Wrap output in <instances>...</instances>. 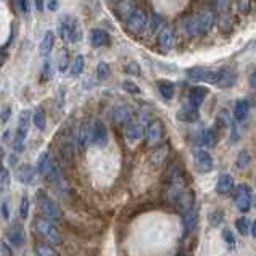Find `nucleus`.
<instances>
[{
	"instance_id": "obj_59",
	"label": "nucleus",
	"mask_w": 256,
	"mask_h": 256,
	"mask_svg": "<svg viewBox=\"0 0 256 256\" xmlns=\"http://www.w3.org/2000/svg\"><path fill=\"white\" fill-rule=\"evenodd\" d=\"M5 60H7V57H5L3 53H0V65H3V63H5Z\"/></svg>"
},
{
	"instance_id": "obj_49",
	"label": "nucleus",
	"mask_w": 256,
	"mask_h": 256,
	"mask_svg": "<svg viewBox=\"0 0 256 256\" xmlns=\"http://www.w3.org/2000/svg\"><path fill=\"white\" fill-rule=\"evenodd\" d=\"M221 221H222V213H221V211H215V213H211V216H210V222H211V224L218 225Z\"/></svg>"
},
{
	"instance_id": "obj_26",
	"label": "nucleus",
	"mask_w": 256,
	"mask_h": 256,
	"mask_svg": "<svg viewBox=\"0 0 256 256\" xmlns=\"http://www.w3.org/2000/svg\"><path fill=\"white\" fill-rule=\"evenodd\" d=\"M52 164L53 163L50 160V153H48V151L40 153L39 160H37V171L42 176H45V178H47V174L50 173V169H52Z\"/></svg>"
},
{
	"instance_id": "obj_23",
	"label": "nucleus",
	"mask_w": 256,
	"mask_h": 256,
	"mask_svg": "<svg viewBox=\"0 0 256 256\" xmlns=\"http://www.w3.org/2000/svg\"><path fill=\"white\" fill-rule=\"evenodd\" d=\"M178 118L179 121H184V123H193V121L198 119V110L190 105L182 107L178 113Z\"/></svg>"
},
{
	"instance_id": "obj_54",
	"label": "nucleus",
	"mask_w": 256,
	"mask_h": 256,
	"mask_svg": "<svg viewBox=\"0 0 256 256\" xmlns=\"http://www.w3.org/2000/svg\"><path fill=\"white\" fill-rule=\"evenodd\" d=\"M230 127H232V140H237L239 139V129H237V124L232 123L230 124Z\"/></svg>"
},
{
	"instance_id": "obj_30",
	"label": "nucleus",
	"mask_w": 256,
	"mask_h": 256,
	"mask_svg": "<svg viewBox=\"0 0 256 256\" xmlns=\"http://www.w3.org/2000/svg\"><path fill=\"white\" fill-rule=\"evenodd\" d=\"M36 256H60L57 253V250L50 247L45 242H39L36 243Z\"/></svg>"
},
{
	"instance_id": "obj_36",
	"label": "nucleus",
	"mask_w": 256,
	"mask_h": 256,
	"mask_svg": "<svg viewBox=\"0 0 256 256\" xmlns=\"http://www.w3.org/2000/svg\"><path fill=\"white\" fill-rule=\"evenodd\" d=\"M84 57L82 55H77V57L74 58V62H73V66H71V74L73 76H79L81 73L84 71Z\"/></svg>"
},
{
	"instance_id": "obj_4",
	"label": "nucleus",
	"mask_w": 256,
	"mask_h": 256,
	"mask_svg": "<svg viewBox=\"0 0 256 256\" xmlns=\"http://www.w3.org/2000/svg\"><path fill=\"white\" fill-rule=\"evenodd\" d=\"M36 229H37V232L44 237L47 242L55 243V245H58V243L63 242V237H62V234H60V230L55 227L48 219L39 218L37 221H36Z\"/></svg>"
},
{
	"instance_id": "obj_57",
	"label": "nucleus",
	"mask_w": 256,
	"mask_h": 256,
	"mask_svg": "<svg viewBox=\"0 0 256 256\" xmlns=\"http://www.w3.org/2000/svg\"><path fill=\"white\" fill-rule=\"evenodd\" d=\"M250 234H252L255 239H256V219H255L253 224H252V230H250Z\"/></svg>"
},
{
	"instance_id": "obj_56",
	"label": "nucleus",
	"mask_w": 256,
	"mask_h": 256,
	"mask_svg": "<svg viewBox=\"0 0 256 256\" xmlns=\"http://www.w3.org/2000/svg\"><path fill=\"white\" fill-rule=\"evenodd\" d=\"M34 3H36V8L42 11V8H44V0H34Z\"/></svg>"
},
{
	"instance_id": "obj_11",
	"label": "nucleus",
	"mask_w": 256,
	"mask_h": 256,
	"mask_svg": "<svg viewBox=\"0 0 256 256\" xmlns=\"http://www.w3.org/2000/svg\"><path fill=\"white\" fill-rule=\"evenodd\" d=\"M163 124H161V121H151V123L147 126V131H145V134H147V142L150 147H155V145L160 142V140L163 139Z\"/></svg>"
},
{
	"instance_id": "obj_24",
	"label": "nucleus",
	"mask_w": 256,
	"mask_h": 256,
	"mask_svg": "<svg viewBox=\"0 0 256 256\" xmlns=\"http://www.w3.org/2000/svg\"><path fill=\"white\" fill-rule=\"evenodd\" d=\"M250 113V102L242 99V100H237L235 102V108H234V116L235 121H243Z\"/></svg>"
},
{
	"instance_id": "obj_28",
	"label": "nucleus",
	"mask_w": 256,
	"mask_h": 256,
	"mask_svg": "<svg viewBox=\"0 0 256 256\" xmlns=\"http://www.w3.org/2000/svg\"><path fill=\"white\" fill-rule=\"evenodd\" d=\"M235 73L232 70L229 68H222L221 70V79H219V87H232V85L235 84Z\"/></svg>"
},
{
	"instance_id": "obj_17",
	"label": "nucleus",
	"mask_w": 256,
	"mask_h": 256,
	"mask_svg": "<svg viewBox=\"0 0 256 256\" xmlns=\"http://www.w3.org/2000/svg\"><path fill=\"white\" fill-rule=\"evenodd\" d=\"M158 44L163 50H169L174 45V29L171 26H161L160 34H158Z\"/></svg>"
},
{
	"instance_id": "obj_46",
	"label": "nucleus",
	"mask_w": 256,
	"mask_h": 256,
	"mask_svg": "<svg viewBox=\"0 0 256 256\" xmlns=\"http://www.w3.org/2000/svg\"><path fill=\"white\" fill-rule=\"evenodd\" d=\"M218 123L224 126V127H227L230 126V118H229V113L225 111V110H222L221 113H219V116H218Z\"/></svg>"
},
{
	"instance_id": "obj_32",
	"label": "nucleus",
	"mask_w": 256,
	"mask_h": 256,
	"mask_svg": "<svg viewBox=\"0 0 256 256\" xmlns=\"http://www.w3.org/2000/svg\"><path fill=\"white\" fill-rule=\"evenodd\" d=\"M168 151H169L168 145H164V147H160V148L153 150V153H151V161H153L155 164H161L164 160H166Z\"/></svg>"
},
{
	"instance_id": "obj_6",
	"label": "nucleus",
	"mask_w": 256,
	"mask_h": 256,
	"mask_svg": "<svg viewBox=\"0 0 256 256\" xmlns=\"http://www.w3.org/2000/svg\"><path fill=\"white\" fill-rule=\"evenodd\" d=\"M147 23H148L147 11L137 7L126 20V28H127V31L132 34H140L145 29V26H147Z\"/></svg>"
},
{
	"instance_id": "obj_50",
	"label": "nucleus",
	"mask_w": 256,
	"mask_h": 256,
	"mask_svg": "<svg viewBox=\"0 0 256 256\" xmlns=\"http://www.w3.org/2000/svg\"><path fill=\"white\" fill-rule=\"evenodd\" d=\"M10 114H11V108L10 107H5L2 110V113H0V121H2V124L7 123V121L10 119Z\"/></svg>"
},
{
	"instance_id": "obj_33",
	"label": "nucleus",
	"mask_w": 256,
	"mask_h": 256,
	"mask_svg": "<svg viewBox=\"0 0 256 256\" xmlns=\"http://www.w3.org/2000/svg\"><path fill=\"white\" fill-rule=\"evenodd\" d=\"M235 225H237V230H239L242 235H248L250 230H252V222H250L245 216H242V218L237 219Z\"/></svg>"
},
{
	"instance_id": "obj_35",
	"label": "nucleus",
	"mask_w": 256,
	"mask_h": 256,
	"mask_svg": "<svg viewBox=\"0 0 256 256\" xmlns=\"http://www.w3.org/2000/svg\"><path fill=\"white\" fill-rule=\"evenodd\" d=\"M250 161H252V156H250V153L247 150H242L239 153V156H237L235 166H237V169H245V168H248Z\"/></svg>"
},
{
	"instance_id": "obj_60",
	"label": "nucleus",
	"mask_w": 256,
	"mask_h": 256,
	"mask_svg": "<svg viewBox=\"0 0 256 256\" xmlns=\"http://www.w3.org/2000/svg\"><path fill=\"white\" fill-rule=\"evenodd\" d=\"M255 206H256V198H255Z\"/></svg>"
},
{
	"instance_id": "obj_13",
	"label": "nucleus",
	"mask_w": 256,
	"mask_h": 256,
	"mask_svg": "<svg viewBox=\"0 0 256 256\" xmlns=\"http://www.w3.org/2000/svg\"><path fill=\"white\" fill-rule=\"evenodd\" d=\"M124 134H126V139L129 140L131 144L139 142V140L142 139V137H144V134H145L144 124H142V123H139V121H131V123H127V124H126Z\"/></svg>"
},
{
	"instance_id": "obj_51",
	"label": "nucleus",
	"mask_w": 256,
	"mask_h": 256,
	"mask_svg": "<svg viewBox=\"0 0 256 256\" xmlns=\"http://www.w3.org/2000/svg\"><path fill=\"white\" fill-rule=\"evenodd\" d=\"M0 255H2V256H13V253H11L10 247H8L3 240L0 242Z\"/></svg>"
},
{
	"instance_id": "obj_29",
	"label": "nucleus",
	"mask_w": 256,
	"mask_h": 256,
	"mask_svg": "<svg viewBox=\"0 0 256 256\" xmlns=\"http://www.w3.org/2000/svg\"><path fill=\"white\" fill-rule=\"evenodd\" d=\"M184 225H185V230L187 232H190V230L195 229V225H197V221H198V215H197V210L192 208L190 211L184 213Z\"/></svg>"
},
{
	"instance_id": "obj_44",
	"label": "nucleus",
	"mask_w": 256,
	"mask_h": 256,
	"mask_svg": "<svg viewBox=\"0 0 256 256\" xmlns=\"http://www.w3.org/2000/svg\"><path fill=\"white\" fill-rule=\"evenodd\" d=\"M20 215L23 219H26L28 215H29V198L26 197V195H23L21 198V203H20Z\"/></svg>"
},
{
	"instance_id": "obj_8",
	"label": "nucleus",
	"mask_w": 256,
	"mask_h": 256,
	"mask_svg": "<svg viewBox=\"0 0 256 256\" xmlns=\"http://www.w3.org/2000/svg\"><path fill=\"white\" fill-rule=\"evenodd\" d=\"M193 164H195V168H197L198 173H210L213 166H215L211 155L206 150H202V148L193 150Z\"/></svg>"
},
{
	"instance_id": "obj_31",
	"label": "nucleus",
	"mask_w": 256,
	"mask_h": 256,
	"mask_svg": "<svg viewBox=\"0 0 256 256\" xmlns=\"http://www.w3.org/2000/svg\"><path fill=\"white\" fill-rule=\"evenodd\" d=\"M158 90H160L163 99H166V100H171L174 97V84L169 82V81L158 82Z\"/></svg>"
},
{
	"instance_id": "obj_41",
	"label": "nucleus",
	"mask_w": 256,
	"mask_h": 256,
	"mask_svg": "<svg viewBox=\"0 0 256 256\" xmlns=\"http://www.w3.org/2000/svg\"><path fill=\"white\" fill-rule=\"evenodd\" d=\"M218 24H219V28H221L222 31H227V29L232 26V20H230V15L227 13V11H225V13H219Z\"/></svg>"
},
{
	"instance_id": "obj_21",
	"label": "nucleus",
	"mask_w": 256,
	"mask_h": 256,
	"mask_svg": "<svg viewBox=\"0 0 256 256\" xmlns=\"http://www.w3.org/2000/svg\"><path fill=\"white\" fill-rule=\"evenodd\" d=\"M89 40H90V45L99 48V47L107 45L110 37L103 29H92V31H90V36H89Z\"/></svg>"
},
{
	"instance_id": "obj_22",
	"label": "nucleus",
	"mask_w": 256,
	"mask_h": 256,
	"mask_svg": "<svg viewBox=\"0 0 256 256\" xmlns=\"http://www.w3.org/2000/svg\"><path fill=\"white\" fill-rule=\"evenodd\" d=\"M182 29L187 36H200V29H198V20H197V15L193 16H187L184 21H182Z\"/></svg>"
},
{
	"instance_id": "obj_19",
	"label": "nucleus",
	"mask_w": 256,
	"mask_h": 256,
	"mask_svg": "<svg viewBox=\"0 0 256 256\" xmlns=\"http://www.w3.org/2000/svg\"><path fill=\"white\" fill-rule=\"evenodd\" d=\"M16 178H18V181L26 185L33 184L36 179V169L31 166V164H23V166H20L16 171Z\"/></svg>"
},
{
	"instance_id": "obj_55",
	"label": "nucleus",
	"mask_w": 256,
	"mask_h": 256,
	"mask_svg": "<svg viewBox=\"0 0 256 256\" xmlns=\"http://www.w3.org/2000/svg\"><path fill=\"white\" fill-rule=\"evenodd\" d=\"M2 216L8 219V203H2Z\"/></svg>"
},
{
	"instance_id": "obj_27",
	"label": "nucleus",
	"mask_w": 256,
	"mask_h": 256,
	"mask_svg": "<svg viewBox=\"0 0 256 256\" xmlns=\"http://www.w3.org/2000/svg\"><path fill=\"white\" fill-rule=\"evenodd\" d=\"M53 42H55V36H53V33H52V31H47L45 36H44V39H42V42H40V45H39V52H40L42 57H47V55L52 52Z\"/></svg>"
},
{
	"instance_id": "obj_37",
	"label": "nucleus",
	"mask_w": 256,
	"mask_h": 256,
	"mask_svg": "<svg viewBox=\"0 0 256 256\" xmlns=\"http://www.w3.org/2000/svg\"><path fill=\"white\" fill-rule=\"evenodd\" d=\"M68 65H70V53L66 48H63L62 52H60V57H58V70L65 73L68 70Z\"/></svg>"
},
{
	"instance_id": "obj_1",
	"label": "nucleus",
	"mask_w": 256,
	"mask_h": 256,
	"mask_svg": "<svg viewBox=\"0 0 256 256\" xmlns=\"http://www.w3.org/2000/svg\"><path fill=\"white\" fill-rule=\"evenodd\" d=\"M58 34L63 42H79L82 39V28L76 18L63 15L58 21Z\"/></svg>"
},
{
	"instance_id": "obj_10",
	"label": "nucleus",
	"mask_w": 256,
	"mask_h": 256,
	"mask_svg": "<svg viewBox=\"0 0 256 256\" xmlns=\"http://www.w3.org/2000/svg\"><path fill=\"white\" fill-rule=\"evenodd\" d=\"M7 240H10L11 245L23 247L26 243V232H24L21 224H11L7 229Z\"/></svg>"
},
{
	"instance_id": "obj_34",
	"label": "nucleus",
	"mask_w": 256,
	"mask_h": 256,
	"mask_svg": "<svg viewBox=\"0 0 256 256\" xmlns=\"http://www.w3.org/2000/svg\"><path fill=\"white\" fill-rule=\"evenodd\" d=\"M202 144L205 147H215L216 144V134L215 129H205L202 134Z\"/></svg>"
},
{
	"instance_id": "obj_3",
	"label": "nucleus",
	"mask_w": 256,
	"mask_h": 256,
	"mask_svg": "<svg viewBox=\"0 0 256 256\" xmlns=\"http://www.w3.org/2000/svg\"><path fill=\"white\" fill-rule=\"evenodd\" d=\"M187 77L193 82H208V84H219L221 79V70H210V68H190L187 71Z\"/></svg>"
},
{
	"instance_id": "obj_39",
	"label": "nucleus",
	"mask_w": 256,
	"mask_h": 256,
	"mask_svg": "<svg viewBox=\"0 0 256 256\" xmlns=\"http://www.w3.org/2000/svg\"><path fill=\"white\" fill-rule=\"evenodd\" d=\"M33 123L36 124V127H37L39 131H44L45 129V113L42 111V110H37V111L34 113Z\"/></svg>"
},
{
	"instance_id": "obj_42",
	"label": "nucleus",
	"mask_w": 256,
	"mask_h": 256,
	"mask_svg": "<svg viewBox=\"0 0 256 256\" xmlns=\"http://www.w3.org/2000/svg\"><path fill=\"white\" fill-rule=\"evenodd\" d=\"M52 77V63L50 62H45L44 68H42V73H40V81L42 82H48Z\"/></svg>"
},
{
	"instance_id": "obj_53",
	"label": "nucleus",
	"mask_w": 256,
	"mask_h": 256,
	"mask_svg": "<svg viewBox=\"0 0 256 256\" xmlns=\"http://www.w3.org/2000/svg\"><path fill=\"white\" fill-rule=\"evenodd\" d=\"M48 10H58V0H48Z\"/></svg>"
},
{
	"instance_id": "obj_25",
	"label": "nucleus",
	"mask_w": 256,
	"mask_h": 256,
	"mask_svg": "<svg viewBox=\"0 0 256 256\" xmlns=\"http://www.w3.org/2000/svg\"><path fill=\"white\" fill-rule=\"evenodd\" d=\"M136 8H137L136 0H121V2L118 3V7H116V11H118V15L121 18H126V20H127V18H129V15Z\"/></svg>"
},
{
	"instance_id": "obj_12",
	"label": "nucleus",
	"mask_w": 256,
	"mask_h": 256,
	"mask_svg": "<svg viewBox=\"0 0 256 256\" xmlns=\"http://www.w3.org/2000/svg\"><path fill=\"white\" fill-rule=\"evenodd\" d=\"M92 142L97 147H105L108 144V131L102 121H95L92 124Z\"/></svg>"
},
{
	"instance_id": "obj_14",
	"label": "nucleus",
	"mask_w": 256,
	"mask_h": 256,
	"mask_svg": "<svg viewBox=\"0 0 256 256\" xmlns=\"http://www.w3.org/2000/svg\"><path fill=\"white\" fill-rule=\"evenodd\" d=\"M198 20V29H200V36L202 34H208L213 26H215V13L211 10H203L202 13L197 15Z\"/></svg>"
},
{
	"instance_id": "obj_5",
	"label": "nucleus",
	"mask_w": 256,
	"mask_h": 256,
	"mask_svg": "<svg viewBox=\"0 0 256 256\" xmlns=\"http://www.w3.org/2000/svg\"><path fill=\"white\" fill-rule=\"evenodd\" d=\"M29 121H31V113L29 110H23L18 118V127H16V137H15V150L23 151L24 148V140L28 137L29 132Z\"/></svg>"
},
{
	"instance_id": "obj_15",
	"label": "nucleus",
	"mask_w": 256,
	"mask_h": 256,
	"mask_svg": "<svg viewBox=\"0 0 256 256\" xmlns=\"http://www.w3.org/2000/svg\"><path fill=\"white\" fill-rule=\"evenodd\" d=\"M132 116H134L132 110H131V107H127V105H118V107H114L113 113H111V118H113V121L116 124H127V123H131Z\"/></svg>"
},
{
	"instance_id": "obj_40",
	"label": "nucleus",
	"mask_w": 256,
	"mask_h": 256,
	"mask_svg": "<svg viewBox=\"0 0 256 256\" xmlns=\"http://www.w3.org/2000/svg\"><path fill=\"white\" fill-rule=\"evenodd\" d=\"M111 74V68H110V65L105 63V62H100L97 65V77L99 79H107Z\"/></svg>"
},
{
	"instance_id": "obj_38",
	"label": "nucleus",
	"mask_w": 256,
	"mask_h": 256,
	"mask_svg": "<svg viewBox=\"0 0 256 256\" xmlns=\"http://www.w3.org/2000/svg\"><path fill=\"white\" fill-rule=\"evenodd\" d=\"M10 185V173L7 168L0 166V192L7 190Z\"/></svg>"
},
{
	"instance_id": "obj_48",
	"label": "nucleus",
	"mask_w": 256,
	"mask_h": 256,
	"mask_svg": "<svg viewBox=\"0 0 256 256\" xmlns=\"http://www.w3.org/2000/svg\"><path fill=\"white\" fill-rule=\"evenodd\" d=\"M222 239H224L225 243H229V245H234V242H235L234 235H232V232H230L229 229H224L222 230Z\"/></svg>"
},
{
	"instance_id": "obj_20",
	"label": "nucleus",
	"mask_w": 256,
	"mask_h": 256,
	"mask_svg": "<svg viewBox=\"0 0 256 256\" xmlns=\"http://www.w3.org/2000/svg\"><path fill=\"white\" fill-rule=\"evenodd\" d=\"M234 188V178L230 174H221L216 184V192L219 195H227Z\"/></svg>"
},
{
	"instance_id": "obj_43",
	"label": "nucleus",
	"mask_w": 256,
	"mask_h": 256,
	"mask_svg": "<svg viewBox=\"0 0 256 256\" xmlns=\"http://www.w3.org/2000/svg\"><path fill=\"white\" fill-rule=\"evenodd\" d=\"M123 89L126 90V92H129L132 95H139L140 94V87L132 81H124L123 82Z\"/></svg>"
},
{
	"instance_id": "obj_16",
	"label": "nucleus",
	"mask_w": 256,
	"mask_h": 256,
	"mask_svg": "<svg viewBox=\"0 0 256 256\" xmlns=\"http://www.w3.org/2000/svg\"><path fill=\"white\" fill-rule=\"evenodd\" d=\"M206 95H208V89L203 87V85H197V87H193L190 90V94H188V105L198 110L203 105Z\"/></svg>"
},
{
	"instance_id": "obj_9",
	"label": "nucleus",
	"mask_w": 256,
	"mask_h": 256,
	"mask_svg": "<svg viewBox=\"0 0 256 256\" xmlns=\"http://www.w3.org/2000/svg\"><path fill=\"white\" fill-rule=\"evenodd\" d=\"M76 144H77V148L81 151H85L89 148V145L92 144V126L89 123H82L79 126Z\"/></svg>"
},
{
	"instance_id": "obj_47",
	"label": "nucleus",
	"mask_w": 256,
	"mask_h": 256,
	"mask_svg": "<svg viewBox=\"0 0 256 256\" xmlns=\"http://www.w3.org/2000/svg\"><path fill=\"white\" fill-rule=\"evenodd\" d=\"M230 7V0H216V8L219 13H225Z\"/></svg>"
},
{
	"instance_id": "obj_2",
	"label": "nucleus",
	"mask_w": 256,
	"mask_h": 256,
	"mask_svg": "<svg viewBox=\"0 0 256 256\" xmlns=\"http://www.w3.org/2000/svg\"><path fill=\"white\" fill-rule=\"evenodd\" d=\"M37 203H39V210L42 211V215L45 218L52 219V221H60L63 218V210L57 202L48 197L45 192H39L37 193Z\"/></svg>"
},
{
	"instance_id": "obj_18",
	"label": "nucleus",
	"mask_w": 256,
	"mask_h": 256,
	"mask_svg": "<svg viewBox=\"0 0 256 256\" xmlns=\"http://www.w3.org/2000/svg\"><path fill=\"white\" fill-rule=\"evenodd\" d=\"M176 203H178V208L182 215L187 211H190L193 208V193L188 190V188H184L178 197V200H176Z\"/></svg>"
},
{
	"instance_id": "obj_58",
	"label": "nucleus",
	"mask_w": 256,
	"mask_h": 256,
	"mask_svg": "<svg viewBox=\"0 0 256 256\" xmlns=\"http://www.w3.org/2000/svg\"><path fill=\"white\" fill-rule=\"evenodd\" d=\"M250 84H252V87H256V71L252 74V81H250Z\"/></svg>"
},
{
	"instance_id": "obj_7",
	"label": "nucleus",
	"mask_w": 256,
	"mask_h": 256,
	"mask_svg": "<svg viewBox=\"0 0 256 256\" xmlns=\"http://www.w3.org/2000/svg\"><path fill=\"white\" fill-rule=\"evenodd\" d=\"M234 202L235 206L239 208L242 213H248L250 208H252V190L247 184H240L239 187L235 188V193H234Z\"/></svg>"
},
{
	"instance_id": "obj_52",
	"label": "nucleus",
	"mask_w": 256,
	"mask_h": 256,
	"mask_svg": "<svg viewBox=\"0 0 256 256\" xmlns=\"http://www.w3.org/2000/svg\"><path fill=\"white\" fill-rule=\"evenodd\" d=\"M16 3H18V8H20L23 13H28V10H29V0H16Z\"/></svg>"
},
{
	"instance_id": "obj_45",
	"label": "nucleus",
	"mask_w": 256,
	"mask_h": 256,
	"mask_svg": "<svg viewBox=\"0 0 256 256\" xmlns=\"http://www.w3.org/2000/svg\"><path fill=\"white\" fill-rule=\"evenodd\" d=\"M126 73L132 76H140V66L136 62H129L126 65Z\"/></svg>"
}]
</instances>
